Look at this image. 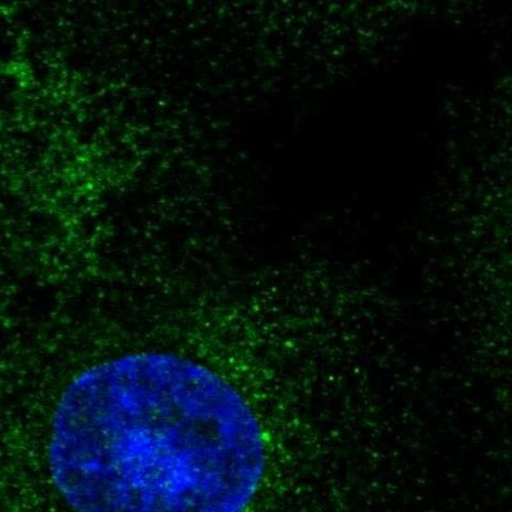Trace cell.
<instances>
[{
    "label": "cell",
    "instance_id": "obj_1",
    "mask_svg": "<svg viewBox=\"0 0 512 512\" xmlns=\"http://www.w3.org/2000/svg\"><path fill=\"white\" fill-rule=\"evenodd\" d=\"M39 512H258L268 451L248 400L169 352L103 360L54 409Z\"/></svg>",
    "mask_w": 512,
    "mask_h": 512
}]
</instances>
